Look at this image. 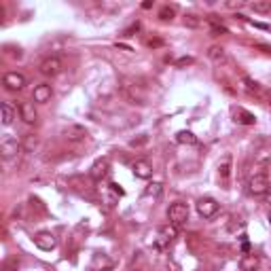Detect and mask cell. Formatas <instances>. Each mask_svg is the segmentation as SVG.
<instances>
[{"label": "cell", "mask_w": 271, "mask_h": 271, "mask_svg": "<svg viewBox=\"0 0 271 271\" xmlns=\"http://www.w3.org/2000/svg\"><path fill=\"white\" fill-rule=\"evenodd\" d=\"M146 142H148V136H142V138H138V140H131L129 146H142V144H146Z\"/></svg>", "instance_id": "cell-28"}, {"label": "cell", "mask_w": 271, "mask_h": 271, "mask_svg": "<svg viewBox=\"0 0 271 271\" xmlns=\"http://www.w3.org/2000/svg\"><path fill=\"white\" fill-rule=\"evenodd\" d=\"M62 136H64L66 140H70V142H83L85 138H87V129L72 123V125H66V128L62 129Z\"/></svg>", "instance_id": "cell-10"}, {"label": "cell", "mask_w": 271, "mask_h": 271, "mask_svg": "<svg viewBox=\"0 0 271 271\" xmlns=\"http://www.w3.org/2000/svg\"><path fill=\"white\" fill-rule=\"evenodd\" d=\"M218 210H221V204H218L216 199L212 197H201L197 201V214L201 218H212L218 214Z\"/></svg>", "instance_id": "cell-4"}, {"label": "cell", "mask_w": 271, "mask_h": 271, "mask_svg": "<svg viewBox=\"0 0 271 271\" xmlns=\"http://www.w3.org/2000/svg\"><path fill=\"white\" fill-rule=\"evenodd\" d=\"M241 83H244V89L248 91V94H255V96H263V89H261V85H258L256 80H252L250 77H244V79H241Z\"/></svg>", "instance_id": "cell-19"}, {"label": "cell", "mask_w": 271, "mask_h": 271, "mask_svg": "<svg viewBox=\"0 0 271 271\" xmlns=\"http://www.w3.org/2000/svg\"><path fill=\"white\" fill-rule=\"evenodd\" d=\"M125 96L129 97L131 104H144V91L136 85H125Z\"/></svg>", "instance_id": "cell-15"}, {"label": "cell", "mask_w": 271, "mask_h": 271, "mask_svg": "<svg viewBox=\"0 0 271 271\" xmlns=\"http://www.w3.org/2000/svg\"><path fill=\"white\" fill-rule=\"evenodd\" d=\"M36 144H38L36 136H34V134H26L24 142H21V148H24V151H34V148H36Z\"/></svg>", "instance_id": "cell-23"}, {"label": "cell", "mask_w": 271, "mask_h": 271, "mask_svg": "<svg viewBox=\"0 0 271 271\" xmlns=\"http://www.w3.org/2000/svg\"><path fill=\"white\" fill-rule=\"evenodd\" d=\"M19 151H21V144L17 142L15 138H11V136L2 138V142H0V153H2L4 159H13Z\"/></svg>", "instance_id": "cell-8"}, {"label": "cell", "mask_w": 271, "mask_h": 271, "mask_svg": "<svg viewBox=\"0 0 271 271\" xmlns=\"http://www.w3.org/2000/svg\"><path fill=\"white\" fill-rule=\"evenodd\" d=\"M106 174H108V159H97L96 163L91 165V170H89V176L94 178L96 182H100Z\"/></svg>", "instance_id": "cell-13"}, {"label": "cell", "mask_w": 271, "mask_h": 271, "mask_svg": "<svg viewBox=\"0 0 271 271\" xmlns=\"http://www.w3.org/2000/svg\"><path fill=\"white\" fill-rule=\"evenodd\" d=\"M2 85L9 91H21L28 85V79L21 72H7L2 77Z\"/></svg>", "instance_id": "cell-6"}, {"label": "cell", "mask_w": 271, "mask_h": 271, "mask_svg": "<svg viewBox=\"0 0 271 271\" xmlns=\"http://www.w3.org/2000/svg\"><path fill=\"white\" fill-rule=\"evenodd\" d=\"M62 70H64V62H62L57 55L45 57V60L40 62V66H38V72L43 74V77H49V79L57 77V74H60Z\"/></svg>", "instance_id": "cell-3"}, {"label": "cell", "mask_w": 271, "mask_h": 271, "mask_svg": "<svg viewBox=\"0 0 271 271\" xmlns=\"http://www.w3.org/2000/svg\"><path fill=\"white\" fill-rule=\"evenodd\" d=\"M161 191H163V187H161L159 182H151L146 189H144V195H148V197H157V195H161Z\"/></svg>", "instance_id": "cell-24"}, {"label": "cell", "mask_w": 271, "mask_h": 271, "mask_svg": "<svg viewBox=\"0 0 271 271\" xmlns=\"http://www.w3.org/2000/svg\"><path fill=\"white\" fill-rule=\"evenodd\" d=\"M51 97H53V87H51L49 83H40L34 87L32 91V100L34 104H45V102H49Z\"/></svg>", "instance_id": "cell-9"}, {"label": "cell", "mask_w": 271, "mask_h": 271, "mask_svg": "<svg viewBox=\"0 0 271 271\" xmlns=\"http://www.w3.org/2000/svg\"><path fill=\"white\" fill-rule=\"evenodd\" d=\"M15 121V108L9 102H2V125H11Z\"/></svg>", "instance_id": "cell-21"}, {"label": "cell", "mask_w": 271, "mask_h": 271, "mask_svg": "<svg viewBox=\"0 0 271 271\" xmlns=\"http://www.w3.org/2000/svg\"><path fill=\"white\" fill-rule=\"evenodd\" d=\"M269 187H271L269 178L265 174H255V176H250V180H248V193L250 195H265Z\"/></svg>", "instance_id": "cell-5"}, {"label": "cell", "mask_w": 271, "mask_h": 271, "mask_svg": "<svg viewBox=\"0 0 271 271\" xmlns=\"http://www.w3.org/2000/svg\"><path fill=\"white\" fill-rule=\"evenodd\" d=\"M184 26H187V28H199L201 19L197 15H193V13H187V15H184Z\"/></svg>", "instance_id": "cell-25"}, {"label": "cell", "mask_w": 271, "mask_h": 271, "mask_svg": "<svg viewBox=\"0 0 271 271\" xmlns=\"http://www.w3.org/2000/svg\"><path fill=\"white\" fill-rule=\"evenodd\" d=\"M258 267V256L256 255H246L241 258V269L244 271H255Z\"/></svg>", "instance_id": "cell-22"}, {"label": "cell", "mask_w": 271, "mask_h": 271, "mask_svg": "<svg viewBox=\"0 0 271 271\" xmlns=\"http://www.w3.org/2000/svg\"><path fill=\"white\" fill-rule=\"evenodd\" d=\"M235 121H238V123H244V125H255L256 117L252 112L244 111V108H238V112H235Z\"/></svg>", "instance_id": "cell-18"}, {"label": "cell", "mask_w": 271, "mask_h": 271, "mask_svg": "<svg viewBox=\"0 0 271 271\" xmlns=\"http://www.w3.org/2000/svg\"><path fill=\"white\" fill-rule=\"evenodd\" d=\"M265 201H267V204H271V187L267 189V193H265Z\"/></svg>", "instance_id": "cell-31"}, {"label": "cell", "mask_w": 271, "mask_h": 271, "mask_svg": "<svg viewBox=\"0 0 271 271\" xmlns=\"http://www.w3.org/2000/svg\"><path fill=\"white\" fill-rule=\"evenodd\" d=\"M174 13H176V11L172 7H163L159 11V19L161 21H172V19H174Z\"/></svg>", "instance_id": "cell-26"}, {"label": "cell", "mask_w": 271, "mask_h": 271, "mask_svg": "<svg viewBox=\"0 0 271 271\" xmlns=\"http://www.w3.org/2000/svg\"><path fill=\"white\" fill-rule=\"evenodd\" d=\"M231 163H233L231 155H224V159L218 163V176H221L223 184H229V178H231Z\"/></svg>", "instance_id": "cell-14"}, {"label": "cell", "mask_w": 271, "mask_h": 271, "mask_svg": "<svg viewBox=\"0 0 271 271\" xmlns=\"http://www.w3.org/2000/svg\"><path fill=\"white\" fill-rule=\"evenodd\" d=\"M207 57H210L214 64H221V62L227 60V51H224L221 45H212V47L207 49Z\"/></svg>", "instance_id": "cell-16"}, {"label": "cell", "mask_w": 271, "mask_h": 271, "mask_svg": "<svg viewBox=\"0 0 271 271\" xmlns=\"http://www.w3.org/2000/svg\"><path fill=\"white\" fill-rule=\"evenodd\" d=\"M176 142L193 146V144H197V136H195L193 131H178V134H176Z\"/></svg>", "instance_id": "cell-20"}, {"label": "cell", "mask_w": 271, "mask_h": 271, "mask_svg": "<svg viewBox=\"0 0 271 271\" xmlns=\"http://www.w3.org/2000/svg\"><path fill=\"white\" fill-rule=\"evenodd\" d=\"M227 7L229 9H235V7H241V2H239V0H238V2H227Z\"/></svg>", "instance_id": "cell-32"}, {"label": "cell", "mask_w": 271, "mask_h": 271, "mask_svg": "<svg viewBox=\"0 0 271 271\" xmlns=\"http://www.w3.org/2000/svg\"><path fill=\"white\" fill-rule=\"evenodd\" d=\"M34 244H36V248H40V250L49 252L57 246V239L51 231H38L36 235H34Z\"/></svg>", "instance_id": "cell-7"}, {"label": "cell", "mask_w": 271, "mask_h": 271, "mask_svg": "<svg viewBox=\"0 0 271 271\" xmlns=\"http://www.w3.org/2000/svg\"><path fill=\"white\" fill-rule=\"evenodd\" d=\"M13 267H17V261H11V263L7 265V271H13Z\"/></svg>", "instance_id": "cell-33"}, {"label": "cell", "mask_w": 271, "mask_h": 271, "mask_svg": "<svg viewBox=\"0 0 271 271\" xmlns=\"http://www.w3.org/2000/svg\"><path fill=\"white\" fill-rule=\"evenodd\" d=\"M255 13H261V15H267L271 13V0H255V2L248 4Z\"/></svg>", "instance_id": "cell-17"}, {"label": "cell", "mask_w": 271, "mask_h": 271, "mask_svg": "<svg viewBox=\"0 0 271 271\" xmlns=\"http://www.w3.org/2000/svg\"><path fill=\"white\" fill-rule=\"evenodd\" d=\"M189 64H193V57H180L176 62V66H189Z\"/></svg>", "instance_id": "cell-29"}, {"label": "cell", "mask_w": 271, "mask_h": 271, "mask_svg": "<svg viewBox=\"0 0 271 271\" xmlns=\"http://www.w3.org/2000/svg\"><path fill=\"white\" fill-rule=\"evenodd\" d=\"M210 26H212V32L214 34H227V28H224L223 24H218V21L214 19V15L210 17Z\"/></svg>", "instance_id": "cell-27"}, {"label": "cell", "mask_w": 271, "mask_h": 271, "mask_svg": "<svg viewBox=\"0 0 271 271\" xmlns=\"http://www.w3.org/2000/svg\"><path fill=\"white\" fill-rule=\"evenodd\" d=\"M131 170H134V176L140 178V180H148V178H153V165L148 163V161H136L134 165H131Z\"/></svg>", "instance_id": "cell-11"}, {"label": "cell", "mask_w": 271, "mask_h": 271, "mask_svg": "<svg viewBox=\"0 0 271 271\" xmlns=\"http://www.w3.org/2000/svg\"><path fill=\"white\" fill-rule=\"evenodd\" d=\"M261 271H267V269H261Z\"/></svg>", "instance_id": "cell-35"}, {"label": "cell", "mask_w": 271, "mask_h": 271, "mask_svg": "<svg viewBox=\"0 0 271 271\" xmlns=\"http://www.w3.org/2000/svg\"><path fill=\"white\" fill-rule=\"evenodd\" d=\"M176 239H178V227H174V224H163V227H159V231H157L155 246H157V250H168Z\"/></svg>", "instance_id": "cell-1"}, {"label": "cell", "mask_w": 271, "mask_h": 271, "mask_svg": "<svg viewBox=\"0 0 271 271\" xmlns=\"http://www.w3.org/2000/svg\"><path fill=\"white\" fill-rule=\"evenodd\" d=\"M146 45L148 47H161L163 43H161V40H146Z\"/></svg>", "instance_id": "cell-30"}, {"label": "cell", "mask_w": 271, "mask_h": 271, "mask_svg": "<svg viewBox=\"0 0 271 271\" xmlns=\"http://www.w3.org/2000/svg\"><path fill=\"white\" fill-rule=\"evenodd\" d=\"M19 117L24 119V123H28V125L36 123L38 114H36V108H34L32 102H21L19 104Z\"/></svg>", "instance_id": "cell-12"}, {"label": "cell", "mask_w": 271, "mask_h": 271, "mask_svg": "<svg viewBox=\"0 0 271 271\" xmlns=\"http://www.w3.org/2000/svg\"><path fill=\"white\" fill-rule=\"evenodd\" d=\"M168 218H170V224H174V227H182V224H187V221H189V206L182 204V201H174V204L168 207Z\"/></svg>", "instance_id": "cell-2"}, {"label": "cell", "mask_w": 271, "mask_h": 271, "mask_svg": "<svg viewBox=\"0 0 271 271\" xmlns=\"http://www.w3.org/2000/svg\"><path fill=\"white\" fill-rule=\"evenodd\" d=\"M131 271H142V269H131Z\"/></svg>", "instance_id": "cell-34"}]
</instances>
